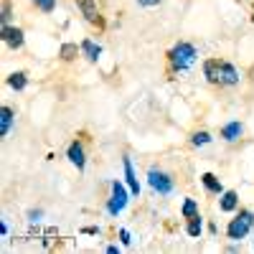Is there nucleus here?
Here are the masks:
<instances>
[{
    "mask_svg": "<svg viewBox=\"0 0 254 254\" xmlns=\"http://www.w3.org/2000/svg\"><path fill=\"white\" fill-rule=\"evenodd\" d=\"M201 214V208H198V201L196 198H183L181 203V219H190V216H198Z\"/></svg>",
    "mask_w": 254,
    "mask_h": 254,
    "instance_id": "19",
    "label": "nucleus"
},
{
    "mask_svg": "<svg viewBox=\"0 0 254 254\" xmlns=\"http://www.w3.org/2000/svg\"><path fill=\"white\" fill-rule=\"evenodd\" d=\"M56 3H59V0H31V5L38 13H44V15H51L56 10Z\"/></svg>",
    "mask_w": 254,
    "mask_h": 254,
    "instance_id": "21",
    "label": "nucleus"
},
{
    "mask_svg": "<svg viewBox=\"0 0 254 254\" xmlns=\"http://www.w3.org/2000/svg\"><path fill=\"white\" fill-rule=\"evenodd\" d=\"M13 122H15V110L10 107V104H3V107H0V137L10 135Z\"/></svg>",
    "mask_w": 254,
    "mask_h": 254,
    "instance_id": "15",
    "label": "nucleus"
},
{
    "mask_svg": "<svg viewBox=\"0 0 254 254\" xmlns=\"http://www.w3.org/2000/svg\"><path fill=\"white\" fill-rule=\"evenodd\" d=\"M89 147H92V137L87 130H79L71 142L66 145V160L76 168V173H87V160H89Z\"/></svg>",
    "mask_w": 254,
    "mask_h": 254,
    "instance_id": "3",
    "label": "nucleus"
},
{
    "mask_svg": "<svg viewBox=\"0 0 254 254\" xmlns=\"http://www.w3.org/2000/svg\"><path fill=\"white\" fill-rule=\"evenodd\" d=\"M104 252H107V254H120V247L117 244H110V247H104Z\"/></svg>",
    "mask_w": 254,
    "mask_h": 254,
    "instance_id": "26",
    "label": "nucleus"
},
{
    "mask_svg": "<svg viewBox=\"0 0 254 254\" xmlns=\"http://www.w3.org/2000/svg\"><path fill=\"white\" fill-rule=\"evenodd\" d=\"M122 171H125V183H127V188H130V193H132V198H137L140 196V183H137V173H135V168H132V158L130 155H122Z\"/></svg>",
    "mask_w": 254,
    "mask_h": 254,
    "instance_id": "10",
    "label": "nucleus"
},
{
    "mask_svg": "<svg viewBox=\"0 0 254 254\" xmlns=\"http://www.w3.org/2000/svg\"><path fill=\"white\" fill-rule=\"evenodd\" d=\"M0 38H3V44L5 49L10 51H20L26 46V31L20 28V26H0Z\"/></svg>",
    "mask_w": 254,
    "mask_h": 254,
    "instance_id": "8",
    "label": "nucleus"
},
{
    "mask_svg": "<svg viewBox=\"0 0 254 254\" xmlns=\"http://www.w3.org/2000/svg\"><path fill=\"white\" fill-rule=\"evenodd\" d=\"M132 193L130 188H125L122 181H110V196H107V203H104V208H107V214L112 219H117L122 211L127 208V203H130Z\"/></svg>",
    "mask_w": 254,
    "mask_h": 254,
    "instance_id": "7",
    "label": "nucleus"
},
{
    "mask_svg": "<svg viewBox=\"0 0 254 254\" xmlns=\"http://www.w3.org/2000/svg\"><path fill=\"white\" fill-rule=\"evenodd\" d=\"M84 234H99V226H84Z\"/></svg>",
    "mask_w": 254,
    "mask_h": 254,
    "instance_id": "24",
    "label": "nucleus"
},
{
    "mask_svg": "<svg viewBox=\"0 0 254 254\" xmlns=\"http://www.w3.org/2000/svg\"><path fill=\"white\" fill-rule=\"evenodd\" d=\"M145 181H147V186H150L153 193H158V196H171L176 190V178L168 173L165 168H160V165H150V168H147Z\"/></svg>",
    "mask_w": 254,
    "mask_h": 254,
    "instance_id": "6",
    "label": "nucleus"
},
{
    "mask_svg": "<svg viewBox=\"0 0 254 254\" xmlns=\"http://www.w3.org/2000/svg\"><path fill=\"white\" fill-rule=\"evenodd\" d=\"M163 59H165V79L176 81L181 74L193 69V64L198 61V46L188 38H181L163 54Z\"/></svg>",
    "mask_w": 254,
    "mask_h": 254,
    "instance_id": "2",
    "label": "nucleus"
},
{
    "mask_svg": "<svg viewBox=\"0 0 254 254\" xmlns=\"http://www.w3.org/2000/svg\"><path fill=\"white\" fill-rule=\"evenodd\" d=\"M244 122H239V120H229V122H224L221 127H219V140H224L226 145H234V142H239L242 137H244Z\"/></svg>",
    "mask_w": 254,
    "mask_h": 254,
    "instance_id": "9",
    "label": "nucleus"
},
{
    "mask_svg": "<svg viewBox=\"0 0 254 254\" xmlns=\"http://www.w3.org/2000/svg\"><path fill=\"white\" fill-rule=\"evenodd\" d=\"M120 242H122V247H130V244H132L130 231H127V229H120Z\"/></svg>",
    "mask_w": 254,
    "mask_h": 254,
    "instance_id": "23",
    "label": "nucleus"
},
{
    "mask_svg": "<svg viewBox=\"0 0 254 254\" xmlns=\"http://www.w3.org/2000/svg\"><path fill=\"white\" fill-rule=\"evenodd\" d=\"M13 23V3L10 0H0V26Z\"/></svg>",
    "mask_w": 254,
    "mask_h": 254,
    "instance_id": "20",
    "label": "nucleus"
},
{
    "mask_svg": "<svg viewBox=\"0 0 254 254\" xmlns=\"http://www.w3.org/2000/svg\"><path fill=\"white\" fill-rule=\"evenodd\" d=\"M26 216H28L31 224H38L41 219H44V208H28V211H26Z\"/></svg>",
    "mask_w": 254,
    "mask_h": 254,
    "instance_id": "22",
    "label": "nucleus"
},
{
    "mask_svg": "<svg viewBox=\"0 0 254 254\" xmlns=\"http://www.w3.org/2000/svg\"><path fill=\"white\" fill-rule=\"evenodd\" d=\"M252 229H254V211L247 208V206H239L234 211V219H229L224 234H226L229 242H242L252 234Z\"/></svg>",
    "mask_w": 254,
    "mask_h": 254,
    "instance_id": "4",
    "label": "nucleus"
},
{
    "mask_svg": "<svg viewBox=\"0 0 254 254\" xmlns=\"http://www.w3.org/2000/svg\"><path fill=\"white\" fill-rule=\"evenodd\" d=\"M79 46H81V56L87 59L89 64H97V61L102 59V46L97 44L94 38H89V36H87V38H81V41H79Z\"/></svg>",
    "mask_w": 254,
    "mask_h": 254,
    "instance_id": "12",
    "label": "nucleus"
},
{
    "mask_svg": "<svg viewBox=\"0 0 254 254\" xmlns=\"http://www.w3.org/2000/svg\"><path fill=\"white\" fill-rule=\"evenodd\" d=\"M5 84L13 89V92H23L26 87H28V71H10L8 76H5Z\"/></svg>",
    "mask_w": 254,
    "mask_h": 254,
    "instance_id": "16",
    "label": "nucleus"
},
{
    "mask_svg": "<svg viewBox=\"0 0 254 254\" xmlns=\"http://www.w3.org/2000/svg\"><path fill=\"white\" fill-rule=\"evenodd\" d=\"M186 234H188L190 239H201V234H203V216H201V214L186 219Z\"/></svg>",
    "mask_w": 254,
    "mask_h": 254,
    "instance_id": "18",
    "label": "nucleus"
},
{
    "mask_svg": "<svg viewBox=\"0 0 254 254\" xmlns=\"http://www.w3.org/2000/svg\"><path fill=\"white\" fill-rule=\"evenodd\" d=\"M201 186H203V190L208 196H221L224 193V183H221V178L216 176V173H211V171H206V173H201Z\"/></svg>",
    "mask_w": 254,
    "mask_h": 254,
    "instance_id": "11",
    "label": "nucleus"
},
{
    "mask_svg": "<svg viewBox=\"0 0 254 254\" xmlns=\"http://www.w3.org/2000/svg\"><path fill=\"white\" fill-rule=\"evenodd\" d=\"M79 56H81V46L76 44V41H64V44L59 46V61L61 64H74Z\"/></svg>",
    "mask_w": 254,
    "mask_h": 254,
    "instance_id": "13",
    "label": "nucleus"
},
{
    "mask_svg": "<svg viewBox=\"0 0 254 254\" xmlns=\"http://www.w3.org/2000/svg\"><path fill=\"white\" fill-rule=\"evenodd\" d=\"M0 231H3V237H8L10 229H8V221H5V219H0Z\"/></svg>",
    "mask_w": 254,
    "mask_h": 254,
    "instance_id": "25",
    "label": "nucleus"
},
{
    "mask_svg": "<svg viewBox=\"0 0 254 254\" xmlns=\"http://www.w3.org/2000/svg\"><path fill=\"white\" fill-rule=\"evenodd\" d=\"M237 208H239V193L234 188H226L224 193L219 196V211H224V214H234Z\"/></svg>",
    "mask_w": 254,
    "mask_h": 254,
    "instance_id": "14",
    "label": "nucleus"
},
{
    "mask_svg": "<svg viewBox=\"0 0 254 254\" xmlns=\"http://www.w3.org/2000/svg\"><path fill=\"white\" fill-rule=\"evenodd\" d=\"M211 142H214V135H211L208 130H193V132L188 135V145H190V147H196V150H198V147L211 145Z\"/></svg>",
    "mask_w": 254,
    "mask_h": 254,
    "instance_id": "17",
    "label": "nucleus"
},
{
    "mask_svg": "<svg viewBox=\"0 0 254 254\" xmlns=\"http://www.w3.org/2000/svg\"><path fill=\"white\" fill-rule=\"evenodd\" d=\"M201 74L206 84H211L216 89H234L242 84V69L234 61L221 59V56H206L201 61Z\"/></svg>",
    "mask_w": 254,
    "mask_h": 254,
    "instance_id": "1",
    "label": "nucleus"
},
{
    "mask_svg": "<svg viewBox=\"0 0 254 254\" xmlns=\"http://www.w3.org/2000/svg\"><path fill=\"white\" fill-rule=\"evenodd\" d=\"M74 5H76L81 20H84V23H87L92 31H97V33L107 31V18H104V13H102V8H99L97 0H74Z\"/></svg>",
    "mask_w": 254,
    "mask_h": 254,
    "instance_id": "5",
    "label": "nucleus"
}]
</instances>
